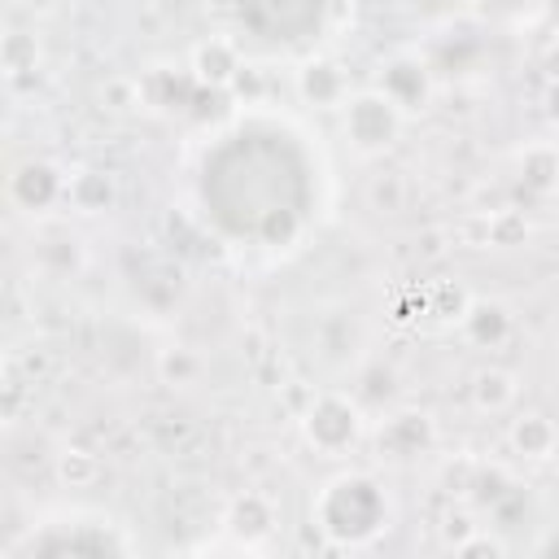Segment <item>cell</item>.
I'll list each match as a JSON object with an SVG mask.
<instances>
[{
    "mask_svg": "<svg viewBox=\"0 0 559 559\" xmlns=\"http://www.w3.org/2000/svg\"><path fill=\"white\" fill-rule=\"evenodd\" d=\"M432 437H437V428L424 411H397L376 428L380 454H393V459H415L419 450L432 445Z\"/></svg>",
    "mask_w": 559,
    "mask_h": 559,
    "instance_id": "7",
    "label": "cell"
},
{
    "mask_svg": "<svg viewBox=\"0 0 559 559\" xmlns=\"http://www.w3.org/2000/svg\"><path fill=\"white\" fill-rule=\"evenodd\" d=\"M524 236H528V218L520 210L489 214V245H520Z\"/></svg>",
    "mask_w": 559,
    "mask_h": 559,
    "instance_id": "20",
    "label": "cell"
},
{
    "mask_svg": "<svg viewBox=\"0 0 559 559\" xmlns=\"http://www.w3.org/2000/svg\"><path fill=\"white\" fill-rule=\"evenodd\" d=\"M297 96L314 109H341L349 96V74L336 57H310L297 70Z\"/></svg>",
    "mask_w": 559,
    "mask_h": 559,
    "instance_id": "6",
    "label": "cell"
},
{
    "mask_svg": "<svg viewBox=\"0 0 559 559\" xmlns=\"http://www.w3.org/2000/svg\"><path fill=\"white\" fill-rule=\"evenodd\" d=\"M520 397V376L507 371V367H480L472 376V406L485 411V415H502L511 411Z\"/></svg>",
    "mask_w": 559,
    "mask_h": 559,
    "instance_id": "12",
    "label": "cell"
},
{
    "mask_svg": "<svg viewBox=\"0 0 559 559\" xmlns=\"http://www.w3.org/2000/svg\"><path fill=\"white\" fill-rule=\"evenodd\" d=\"M406 197H411V188H406V175L402 170H380V175L367 179V201H371L376 214L406 210Z\"/></svg>",
    "mask_w": 559,
    "mask_h": 559,
    "instance_id": "16",
    "label": "cell"
},
{
    "mask_svg": "<svg viewBox=\"0 0 559 559\" xmlns=\"http://www.w3.org/2000/svg\"><path fill=\"white\" fill-rule=\"evenodd\" d=\"M402 122H406V114H402L380 87L349 92L345 105H341V131H345L349 148L362 153V157H376V153L393 148Z\"/></svg>",
    "mask_w": 559,
    "mask_h": 559,
    "instance_id": "1",
    "label": "cell"
},
{
    "mask_svg": "<svg viewBox=\"0 0 559 559\" xmlns=\"http://www.w3.org/2000/svg\"><path fill=\"white\" fill-rule=\"evenodd\" d=\"M35 61H39L35 35L9 31V35H4V70H9V74H22V70H35Z\"/></svg>",
    "mask_w": 559,
    "mask_h": 559,
    "instance_id": "19",
    "label": "cell"
},
{
    "mask_svg": "<svg viewBox=\"0 0 559 559\" xmlns=\"http://www.w3.org/2000/svg\"><path fill=\"white\" fill-rule=\"evenodd\" d=\"M463 336L472 341V345H480V349H498V345H507V336H511V310L502 306V301H472L467 310H463Z\"/></svg>",
    "mask_w": 559,
    "mask_h": 559,
    "instance_id": "10",
    "label": "cell"
},
{
    "mask_svg": "<svg viewBox=\"0 0 559 559\" xmlns=\"http://www.w3.org/2000/svg\"><path fill=\"white\" fill-rule=\"evenodd\" d=\"M507 441H511V450H515L520 459L542 463V459H550V454L559 450V424H555L546 411H520V415L511 419Z\"/></svg>",
    "mask_w": 559,
    "mask_h": 559,
    "instance_id": "9",
    "label": "cell"
},
{
    "mask_svg": "<svg viewBox=\"0 0 559 559\" xmlns=\"http://www.w3.org/2000/svg\"><path fill=\"white\" fill-rule=\"evenodd\" d=\"M520 179L528 192H555L559 188V148L537 140L520 153Z\"/></svg>",
    "mask_w": 559,
    "mask_h": 559,
    "instance_id": "14",
    "label": "cell"
},
{
    "mask_svg": "<svg viewBox=\"0 0 559 559\" xmlns=\"http://www.w3.org/2000/svg\"><path fill=\"white\" fill-rule=\"evenodd\" d=\"M66 188H70V175H61L52 162H22L13 175H9V201L26 214H44L52 210L57 201H66Z\"/></svg>",
    "mask_w": 559,
    "mask_h": 559,
    "instance_id": "5",
    "label": "cell"
},
{
    "mask_svg": "<svg viewBox=\"0 0 559 559\" xmlns=\"http://www.w3.org/2000/svg\"><path fill=\"white\" fill-rule=\"evenodd\" d=\"M100 96H109L114 109H131V105H140V83L135 79H109Z\"/></svg>",
    "mask_w": 559,
    "mask_h": 559,
    "instance_id": "22",
    "label": "cell"
},
{
    "mask_svg": "<svg viewBox=\"0 0 559 559\" xmlns=\"http://www.w3.org/2000/svg\"><path fill=\"white\" fill-rule=\"evenodd\" d=\"M454 555H507V542L493 537L489 528H472V533L454 546Z\"/></svg>",
    "mask_w": 559,
    "mask_h": 559,
    "instance_id": "21",
    "label": "cell"
},
{
    "mask_svg": "<svg viewBox=\"0 0 559 559\" xmlns=\"http://www.w3.org/2000/svg\"><path fill=\"white\" fill-rule=\"evenodd\" d=\"M188 66H192V79H197V83H205V87H231V83H236V74L245 70V66H240L236 44H231V39H223V35L201 39V44L192 48Z\"/></svg>",
    "mask_w": 559,
    "mask_h": 559,
    "instance_id": "8",
    "label": "cell"
},
{
    "mask_svg": "<svg viewBox=\"0 0 559 559\" xmlns=\"http://www.w3.org/2000/svg\"><path fill=\"white\" fill-rule=\"evenodd\" d=\"M328 493L345 502V511H336V507H332V511H319V528H323L332 542H341L345 520H354V542H349V546H358V542H367L371 533L384 528V493H380V485H376L371 476L345 472V476L328 480Z\"/></svg>",
    "mask_w": 559,
    "mask_h": 559,
    "instance_id": "2",
    "label": "cell"
},
{
    "mask_svg": "<svg viewBox=\"0 0 559 559\" xmlns=\"http://www.w3.org/2000/svg\"><path fill=\"white\" fill-rule=\"evenodd\" d=\"M52 472H57V485L61 489H87V485L100 480V459L87 454V450H61L57 463H52Z\"/></svg>",
    "mask_w": 559,
    "mask_h": 559,
    "instance_id": "15",
    "label": "cell"
},
{
    "mask_svg": "<svg viewBox=\"0 0 559 559\" xmlns=\"http://www.w3.org/2000/svg\"><path fill=\"white\" fill-rule=\"evenodd\" d=\"M467 306H472V297L454 280H441L428 288V314H437V319H463Z\"/></svg>",
    "mask_w": 559,
    "mask_h": 559,
    "instance_id": "18",
    "label": "cell"
},
{
    "mask_svg": "<svg viewBox=\"0 0 559 559\" xmlns=\"http://www.w3.org/2000/svg\"><path fill=\"white\" fill-rule=\"evenodd\" d=\"M376 87L411 118V114H424L432 105V70L415 57V52H393L380 61V74H376Z\"/></svg>",
    "mask_w": 559,
    "mask_h": 559,
    "instance_id": "4",
    "label": "cell"
},
{
    "mask_svg": "<svg viewBox=\"0 0 559 559\" xmlns=\"http://www.w3.org/2000/svg\"><path fill=\"white\" fill-rule=\"evenodd\" d=\"M301 437L319 454H345L362 437V406L345 393H314L301 411Z\"/></svg>",
    "mask_w": 559,
    "mask_h": 559,
    "instance_id": "3",
    "label": "cell"
},
{
    "mask_svg": "<svg viewBox=\"0 0 559 559\" xmlns=\"http://www.w3.org/2000/svg\"><path fill=\"white\" fill-rule=\"evenodd\" d=\"M157 376H162V384H192L197 376H201V354L197 349H188V345H170V349H162L157 354Z\"/></svg>",
    "mask_w": 559,
    "mask_h": 559,
    "instance_id": "17",
    "label": "cell"
},
{
    "mask_svg": "<svg viewBox=\"0 0 559 559\" xmlns=\"http://www.w3.org/2000/svg\"><path fill=\"white\" fill-rule=\"evenodd\" d=\"M223 528L236 533L240 542H253V546H258V537H266V533L275 528V507H271V498H262V493H240V498H231V507H227V515H223Z\"/></svg>",
    "mask_w": 559,
    "mask_h": 559,
    "instance_id": "11",
    "label": "cell"
},
{
    "mask_svg": "<svg viewBox=\"0 0 559 559\" xmlns=\"http://www.w3.org/2000/svg\"><path fill=\"white\" fill-rule=\"evenodd\" d=\"M542 105H546V118L559 127V74L550 79V87H546V96H542Z\"/></svg>",
    "mask_w": 559,
    "mask_h": 559,
    "instance_id": "23",
    "label": "cell"
},
{
    "mask_svg": "<svg viewBox=\"0 0 559 559\" xmlns=\"http://www.w3.org/2000/svg\"><path fill=\"white\" fill-rule=\"evenodd\" d=\"M66 205H74L79 214H100L114 205V179L105 170H79L70 175V188H66Z\"/></svg>",
    "mask_w": 559,
    "mask_h": 559,
    "instance_id": "13",
    "label": "cell"
}]
</instances>
